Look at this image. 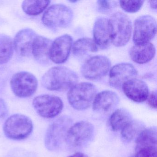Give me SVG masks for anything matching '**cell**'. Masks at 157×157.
Listing matches in <instances>:
<instances>
[{"label": "cell", "mask_w": 157, "mask_h": 157, "mask_svg": "<svg viewBox=\"0 0 157 157\" xmlns=\"http://www.w3.org/2000/svg\"><path fill=\"white\" fill-rule=\"evenodd\" d=\"M78 77L73 71L64 67H56L48 71L42 78L44 88L51 91H64L78 83Z\"/></svg>", "instance_id": "obj_1"}, {"label": "cell", "mask_w": 157, "mask_h": 157, "mask_svg": "<svg viewBox=\"0 0 157 157\" xmlns=\"http://www.w3.org/2000/svg\"><path fill=\"white\" fill-rule=\"evenodd\" d=\"M109 26L112 44L117 47L125 45L132 33L130 19L123 13H115L109 20Z\"/></svg>", "instance_id": "obj_2"}, {"label": "cell", "mask_w": 157, "mask_h": 157, "mask_svg": "<svg viewBox=\"0 0 157 157\" xmlns=\"http://www.w3.org/2000/svg\"><path fill=\"white\" fill-rule=\"evenodd\" d=\"M97 94V88L90 82L77 83L70 89L67 99L73 108L79 111L88 109Z\"/></svg>", "instance_id": "obj_3"}, {"label": "cell", "mask_w": 157, "mask_h": 157, "mask_svg": "<svg viewBox=\"0 0 157 157\" xmlns=\"http://www.w3.org/2000/svg\"><path fill=\"white\" fill-rule=\"evenodd\" d=\"M32 120L21 114H15L9 117L3 126L5 136L13 140H22L28 137L33 132Z\"/></svg>", "instance_id": "obj_4"}, {"label": "cell", "mask_w": 157, "mask_h": 157, "mask_svg": "<svg viewBox=\"0 0 157 157\" xmlns=\"http://www.w3.org/2000/svg\"><path fill=\"white\" fill-rule=\"evenodd\" d=\"M72 122L69 117L64 116L49 126L45 137V145L48 149L52 151L59 149L66 141L67 133Z\"/></svg>", "instance_id": "obj_5"}, {"label": "cell", "mask_w": 157, "mask_h": 157, "mask_svg": "<svg viewBox=\"0 0 157 157\" xmlns=\"http://www.w3.org/2000/svg\"><path fill=\"white\" fill-rule=\"evenodd\" d=\"M73 18V11L70 8L63 4H55L44 13L42 22L48 28L57 29L68 27Z\"/></svg>", "instance_id": "obj_6"}, {"label": "cell", "mask_w": 157, "mask_h": 157, "mask_svg": "<svg viewBox=\"0 0 157 157\" xmlns=\"http://www.w3.org/2000/svg\"><path fill=\"white\" fill-rule=\"evenodd\" d=\"M94 133V127L92 124L87 121H80L70 128L65 141L70 147H83L93 139Z\"/></svg>", "instance_id": "obj_7"}, {"label": "cell", "mask_w": 157, "mask_h": 157, "mask_svg": "<svg viewBox=\"0 0 157 157\" xmlns=\"http://www.w3.org/2000/svg\"><path fill=\"white\" fill-rule=\"evenodd\" d=\"M156 20L150 15H143L134 22L133 41L135 45L144 44L150 43L156 34Z\"/></svg>", "instance_id": "obj_8"}, {"label": "cell", "mask_w": 157, "mask_h": 157, "mask_svg": "<svg viewBox=\"0 0 157 157\" xmlns=\"http://www.w3.org/2000/svg\"><path fill=\"white\" fill-rule=\"evenodd\" d=\"M111 67L110 59L106 56H97L86 60L82 66V76L90 80H98L106 76Z\"/></svg>", "instance_id": "obj_9"}, {"label": "cell", "mask_w": 157, "mask_h": 157, "mask_svg": "<svg viewBox=\"0 0 157 157\" xmlns=\"http://www.w3.org/2000/svg\"><path fill=\"white\" fill-rule=\"evenodd\" d=\"M10 85L15 95L20 98H27L36 91L38 82L35 76L32 73L21 71L13 76Z\"/></svg>", "instance_id": "obj_10"}, {"label": "cell", "mask_w": 157, "mask_h": 157, "mask_svg": "<svg viewBox=\"0 0 157 157\" xmlns=\"http://www.w3.org/2000/svg\"><path fill=\"white\" fill-rule=\"evenodd\" d=\"M33 106L36 113L42 117L51 118L58 115L63 110L62 100L57 96L43 94L35 97Z\"/></svg>", "instance_id": "obj_11"}, {"label": "cell", "mask_w": 157, "mask_h": 157, "mask_svg": "<svg viewBox=\"0 0 157 157\" xmlns=\"http://www.w3.org/2000/svg\"><path fill=\"white\" fill-rule=\"evenodd\" d=\"M137 73L136 68L131 64L123 63L117 64L110 70L109 84L115 89H121L125 82L136 78Z\"/></svg>", "instance_id": "obj_12"}, {"label": "cell", "mask_w": 157, "mask_h": 157, "mask_svg": "<svg viewBox=\"0 0 157 157\" xmlns=\"http://www.w3.org/2000/svg\"><path fill=\"white\" fill-rule=\"evenodd\" d=\"M73 39L71 36L64 35L52 42L50 51V59L56 64L67 61L69 56L72 46Z\"/></svg>", "instance_id": "obj_13"}, {"label": "cell", "mask_w": 157, "mask_h": 157, "mask_svg": "<svg viewBox=\"0 0 157 157\" xmlns=\"http://www.w3.org/2000/svg\"><path fill=\"white\" fill-rule=\"evenodd\" d=\"M122 89L128 98L136 102L145 101L149 94L148 87L146 82L136 78L125 82Z\"/></svg>", "instance_id": "obj_14"}, {"label": "cell", "mask_w": 157, "mask_h": 157, "mask_svg": "<svg viewBox=\"0 0 157 157\" xmlns=\"http://www.w3.org/2000/svg\"><path fill=\"white\" fill-rule=\"evenodd\" d=\"M36 33L31 29H24L18 32L13 41V48L16 53L23 57L32 54V48Z\"/></svg>", "instance_id": "obj_15"}, {"label": "cell", "mask_w": 157, "mask_h": 157, "mask_svg": "<svg viewBox=\"0 0 157 157\" xmlns=\"http://www.w3.org/2000/svg\"><path fill=\"white\" fill-rule=\"evenodd\" d=\"M119 101V96L114 92L103 91L95 96L93 102V109L97 113H108L117 106Z\"/></svg>", "instance_id": "obj_16"}, {"label": "cell", "mask_w": 157, "mask_h": 157, "mask_svg": "<svg viewBox=\"0 0 157 157\" xmlns=\"http://www.w3.org/2000/svg\"><path fill=\"white\" fill-rule=\"evenodd\" d=\"M94 39L98 48H108L112 44L109 30V20L99 17L95 20L93 28Z\"/></svg>", "instance_id": "obj_17"}, {"label": "cell", "mask_w": 157, "mask_h": 157, "mask_svg": "<svg viewBox=\"0 0 157 157\" xmlns=\"http://www.w3.org/2000/svg\"><path fill=\"white\" fill-rule=\"evenodd\" d=\"M52 41L42 36H37L34 41L32 54L36 60L44 65L50 62V51Z\"/></svg>", "instance_id": "obj_18"}, {"label": "cell", "mask_w": 157, "mask_h": 157, "mask_svg": "<svg viewBox=\"0 0 157 157\" xmlns=\"http://www.w3.org/2000/svg\"><path fill=\"white\" fill-rule=\"evenodd\" d=\"M156 49L151 43L144 44L135 45L130 48L129 56L135 63L144 64L151 60L155 56Z\"/></svg>", "instance_id": "obj_19"}, {"label": "cell", "mask_w": 157, "mask_h": 157, "mask_svg": "<svg viewBox=\"0 0 157 157\" xmlns=\"http://www.w3.org/2000/svg\"><path fill=\"white\" fill-rule=\"evenodd\" d=\"M73 55L78 58H83L98 51V47L93 39L90 38H80L72 44Z\"/></svg>", "instance_id": "obj_20"}, {"label": "cell", "mask_w": 157, "mask_h": 157, "mask_svg": "<svg viewBox=\"0 0 157 157\" xmlns=\"http://www.w3.org/2000/svg\"><path fill=\"white\" fill-rule=\"evenodd\" d=\"M132 120V115L129 111L124 108L116 110L110 118L111 128L114 131L122 130Z\"/></svg>", "instance_id": "obj_21"}, {"label": "cell", "mask_w": 157, "mask_h": 157, "mask_svg": "<svg viewBox=\"0 0 157 157\" xmlns=\"http://www.w3.org/2000/svg\"><path fill=\"white\" fill-rule=\"evenodd\" d=\"M145 129L144 124L138 120H131L123 129L121 132L122 139L127 142H130Z\"/></svg>", "instance_id": "obj_22"}, {"label": "cell", "mask_w": 157, "mask_h": 157, "mask_svg": "<svg viewBox=\"0 0 157 157\" xmlns=\"http://www.w3.org/2000/svg\"><path fill=\"white\" fill-rule=\"evenodd\" d=\"M13 41L10 36L0 34V65L10 61L13 52Z\"/></svg>", "instance_id": "obj_23"}, {"label": "cell", "mask_w": 157, "mask_h": 157, "mask_svg": "<svg viewBox=\"0 0 157 157\" xmlns=\"http://www.w3.org/2000/svg\"><path fill=\"white\" fill-rule=\"evenodd\" d=\"M50 3V1L46 0H26L23 2L22 8L26 14L36 16L42 13Z\"/></svg>", "instance_id": "obj_24"}, {"label": "cell", "mask_w": 157, "mask_h": 157, "mask_svg": "<svg viewBox=\"0 0 157 157\" xmlns=\"http://www.w3.org/2000/svg\"><path fill=\"white\" fill-rule=\"evenodd\" d=\"M157 128L155 127L144 129L136 137V147L157 145Z\"/></svg>", "instance_id": "obj_25"}, {"label": "cell", "mask_w": 157, "mask_h": 157, "mask_svg": "<svg viewBox=\"0 0 157 157\" xmlns=\"http://www.w3.org/2000/svg\"><path fill=\"white\" fill-rule=\"evenodd\" d=\"M130 157H157V145L136 147V153Z\"/></svg>", "instance_id": "obj_26"}, {"label": "cell", "mask_w": 157, "mask_h": 157, "mask_svg": "<svg viewBox=\"0 0 157 157\" xmlns=\"http://www.w3.org/2000/svg\"><path fill=\"white\" fill-rule=\"evenodd\" d=\"M144 2L143 1H120L118 2L122 10L129 13L137 12L141 9Z\"/></svg>", "instance_id": "obj_27"}, {"label": "cell", "mask_w": 157, "mask_h": 157, "mask_svg": "<svg viewBox=\"0 0 157 157\" xmlns=\"http://www.w3.org/2000/svg\"><path fill=\"white\" fill-rule=\"evenodd\" d=\"M118 2L116 1L100 0L97 2V10L103 14H109L118 6Z\"/></svg>", "instance_id": "obj_28"}, {"label": "cell", "mask_w": 157, "mask_h": 157, "mask_svg": "<svg viewBox=\"0 0 157 157\" xmlns=\"http://www.w3.org/2000/svg\"><path fill=\"white\" fill-rule=\"evenodd\" d=\"M147 103L151 108H157V92L156 91L152 92L149 94L147 98Z\"/></svg>", "instance_id": "obj_29"}, {"label": "cell", "mask_w": 157, "mask_h": 157, "mask_svg": "<svg viewBox=\"0 0 157 157\" xmlns=\"http://www.w3.org/2000/svg\"><path fill=\"white\" fill-rule=\"evenodd\" d=\"M8 109L4 100L0 99V118H5L8 114Z\"/></svg>", "instance_id": "obj_30"}, {"label": "cell", "mask_w": 157, "mask_h": 157, "mask_svg": "<svg viewBox=\"0 0 157 157\" xmlns=\"http://www.w3.org/2000/svg\"><path fill=\"white\" fill-rule=\"evenodd\" d=\"M150 5L151 8L153 10H156L157 9V1H149Z\"/></svg>", "instance_id": "obj_31"}, {"label": "cell", "mask_w": 157, "mask_h": 157, "mask_svg": "<svg viewBox=\"0 0 157 157\" xmlns=\"http://www.w3.org/2000/svg\"><path fill=\"white\" fill-rule=\"evenodd\" d=\"M68 157H87V156L85 154H84V153L78 152L74 153L73 155L69 156Z\"/></svg>", "instance_id": "obj_32"}]
</instances>
